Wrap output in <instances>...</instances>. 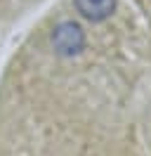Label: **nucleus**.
<instances>
[{
	"instance_id": "nucleus-1",
	"label": "nucleus",
	"mask_w": 151,
	"mask_h": 156,
	"mask_svg": "<svg viewBox=\"0 0 151 156\" xmlns=\"http://www.w3.org/2000/svg\"><path fill=\"white\" fill-rule=\"evenodd\" d=\"M52 48L59 57H76L85 50V31L76 21H61L52 31Z\"/></svg>"
},
{
	"instance_id": "nucleus-2",
	"label": "nucleus",
	"mask_w": 151,
	"mask_h": 156,
	"mask_svg": "<svg viewBox=\"0 0 151 156\" xmlns=\"http://www.w3.org/2000/svg\"><path fill=\"white\" fill-rule=\"evenodd\" d=\"M76 10L87 21H104L116 10V0H73Z\"/></svg>"
}]
</instances>
